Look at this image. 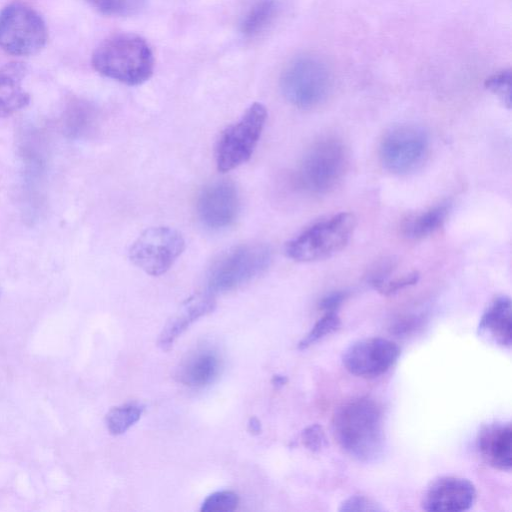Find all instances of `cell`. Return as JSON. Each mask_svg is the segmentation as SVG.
Wrapping results in <instances>:
<instances>
[{
  "label": "cell",
  "instance_id": "obj_22",
  "mask_svg": "<svg viewBox=\"0 0 512 512\" xmlns=\"http://www.w3.org/2000/svg\"><path fill=\"white\" fill-rule=\"evenodd\" d=\"M99 13L113 17H124L137 13L145 0H84Z\"/></svg>",
  "mask_w": 512,
  "mask_h": 512
},
{
  "label": "cell",
  "instance_id": "obj_14",
  "mask_svg": "<svg viewBox=\"0 0 512 512\" xmlns=\"http://www.w3.org/2000/svg\"><path fill=\"white\" fill-rule=\"evenodd\" d=\"M477 451L489 466L509 472L512 467V428L510 423L484 426L476 439Z\"/></svg>",
  "mask_w": 512,
  "mask_h": 512
},
{
  "label": "cell",
  "instance_id": "obj_5",
  "mask_svg": "<svg viewBox=\"0 0 512 512\" xmlns=\"http://www.w3.org/2000/svg\"><path fill=\"white\" fill-rule=\"evenodd\" d=\"M348 165V151L340 140H320L301 159L296 171V183L306 192L326 194L339 185Z\"/></svg>",
  "mask_w": 512,
  "mask_h": 512
},
{
  "label": "cell",
  "instance_id": "obj_11",
  "mask_svg": "<svg viewBox=\"0 0 512 512\" xmlns=\"http://www.w3.org/2000/svg\"><path fill=\"white\" fill-rule=\"evenodd\" d=\"M400 355L398 345L382 337H369L351 344L343 353L342 362L351 374L375 378L386 373Z\"/></svg>",
  "mask_w": 512,
  "mask_h": 512
},
{
  "label": "cell",
  "instance_id": "obj_27",
  "mask_svg": "<svg viewBox=\"0 0 512 512\" xmlns=\"http://www.w3.org/2000/svg\"><path fill=\"white\" fill-rule=\"evenodd\" d=\"M340 511H382L383 508L379 506L372 499L363 495H353L344 500L339 507Z\"/></svg>",
  "mask_w": 512,
  "mask_h": 512
},
{
  "label": "cell",
  "instance_id": "obj_13",
  "mask_svg": "<svg viewBox=\"0 0 512 512\" xmlns=\"http://www.w3.org/2000/svg\"><path fill=\"white\" fill-rule=\"evenodd\" d=\"M476 500L472 482L459 476H441L427 487L422 507L430 512H462L469 510Z\"/></svg>",
  "mask_w": 512,
  "mask_h": 512
},
{
  "label": "cell",
  "instance_id": "obj_16",
  "mask_svg": "<svg viewBox=\"0 0 512 512\" xmlns=\"http://www.w3.org/2000/svg\"><path fill=\"white\" fill-rule=\"evenodd\" d=\"M478 334L487 341L503 348L512 344L511 299L506 295L495 297L483 312Z\"/></svg>",
  "mask_w": 512,
  "mask_h": 512
},
{
  "label": "cell",
  "instance_id": "obj_26",
  "mask_svg": "<svg viewBox=\"0 0 512 512\" xmlns=\"http://www.w3.org/2000/svg\"><path fill=\"white\" fill-rule=\"evenodd\" d=\"M485 87L496 95L507 108L511 107L510 70H503L489 77L485 81Z\"/></svg>",
  "mask_w": 512,
  "mask_h": 512
},
{
  "label": "cell",
  "instance_id": "obj_12",
  "mask_svg": "<svg viewBox=\"0 0 512 512\" xmlns=\"http://www.w3.org/2000/svg\"><path fill=\"white\" fill-rule=\"evenodd\" d=\"M197 214L208 228L222 229L230 226L239 212V196L230 181H216L205 186L197 199Z\"/></svg>",
  "mask_w": 512,
  "mask_h": 512
},
{
  "label": "cell",
  "instance_id": "obj_1",
  "mask_svg": "<svg viewBox=\"0 0 512 512\" xmlns=\"http://www.w3.org/2000/svg\"><path fill=\"white\" fill-rule=\"evenodd\" d=\"M380 405L368 396L349 400L333 416V433L340 447L361 462L377 460L383 453L385 435Z\"/></svg>",
  "mask_w": 512,
  "mask_h": 512
},
{
  "label": "cell",
  "instance_id": "obj_10",
  "mask_svg": "<svg viewBox=\"0 0 512 512\" xmlns=\"http://www.w3.org/2000/svg\"><path fill=\"white\" fill-rule=\"evenodd\" d=\"M185 249L182 235L170 227H152L140 234L129 249V259L152 276L164 274Z\"/></svg>",
  "mask_w": 512,
  "mask_h": 512
},
{
  "label": "cell",
  "instance_id": "obj_25",
  "mask_svg": "<svg viewBox=\"0 0 512 512\" xmlns=\"http://www.w3.org/2000/svg\"><path fill=\"white\" fill-rule=\"evenodd\" d=\"M419 280V274L416 271L406 273L402 276L395 277L393 279H387L384 277L373 278L372 285L380 293L384 295H391L399 290L416 284Z\"/></svg>",
  "mask_w": 512,
  "mask_h": 512
},
{
  "label": "cell",
  "instance_id": "obj_17",
  "mask_svg": "<svg viewBox=\"0 0 512 512\" xmlns=\"http://www.w3.org/2000/svg\"><path fill=\"white\" fill-rule=\"evenodd\" d=\"M220 369L221 359L218 353L208 348H200L183 359L177 377L186 386L202 388L216 379Z\"/></svg>",
  "mask_w": 512,
  "mask_h": 512
},
{
  "label": "cell",
  "instance_id": "obj_24",
  "mask_svg": "<svg viewBox=\"0 0 512 512\" xmlns=\"http://www.w3.org/2000/svg\"><path fill=\"white\" fill-rule=\"evenodd\" d=\"M239 504V496L233 491L223 490L210 494L201 504V512H231Z\"/></svg>",
  "mask_w": 512,
  "mask_h": 512
},
{
  "label": "cell",
  "instance_id": "obj_3",
  "mask_svg": "<svg viewBox=\"0 0 512 512\" xmlns=\"http://www.w3.org/2000/svg\"><path fill=\"white\" fill-rule=\"evenodd\" d=\"M332 85V73L326 62L312 54L293 58L280 76L282 94L300 109L322 104L331 93Z\"/></svg>",
  "mask_w": 512,
  "mask_h": 512
},
{
  "label": "cell",
  "instance_id": "obj_9",
  "mask_svg": "<svg viewBox=\"0 0 512 512\" xmlns=\"http://www.w3.org/2000/svg\"><path fill=\"white\" fill-rule=\"evenodd\" d=\"M428 151L429 137L421 126L399 124L383 135L379 145V158L387 171L403 175L420 167Z\"/></svg>",
  "mask_w": 512,
  "mask_h": 512
},
{
  "label": "cell",
  "instance_id": "obj_18",
  "mask_svg": "<svg viewBox=\"0 0 512 512\" xmlns=\"http://www.w3.org/2000/svg\"><path fill=\"white\" fill-rule=\"evenodd\" d=\"M26 73L27 68L21 62L7 63L0 69V118L28 106L30 95L22 87Z\"/></svg>",
  "mask_w": 512,
  "mask_h": 512
},
{
  "label": "cell",
  "instance_id": "obj_15",
  "mask_svg": "<svg viewBox=\"0 0 512 512\" xmlns=\"http://www.w3.org/2000/svg\"><path fill=\"white\" fill-rule=\"evenodd\" d=\"M215 305L211 293H198L188 298L164 325L157 340L158 346L163 351L169 350L193 322L212 312Z\"/></svg>",
  "mask_w": 512,
  "mask_h": 512
},
{
  "label": "cell",
  "instance_id": "obj_31",
  "mask_svg": "<svg viewBox=\"0 0 512 512\" xmlns=\"http://www.w3.org/2000/svg\"><path fill=\"white\" fill-rule=\"evenodd\" d=\"M272 384L276 388H280L287 382V378L283 375H274L272 380Z\"/></svg>",
  "mask_w": 512,
  "mask_h": 512
},
{
  "label": "cell",
  "instance_id": "obj_23",
  "mask_svg": "<svg viewBox=\"0 0 512 512\" xmlns=\"http://www.w3.org/2000/svg\"><path fill=\"white\" fill-rule=\"evenodd\" d=\"M340 318L337 311H326L324 315L314 324L309 333L299 342L298 348L303 350L333 333L340 326Z\"/></svg>",
  "mask_w": 512,
  "mask_h": 512
},
{
  "label": "cell",
  "instance_id": "obj_21",
  "mask_svg": "<svg viewBox=\"0 0 512 512\" xmlns=\"http://www.w3.org/2000/svg\"><path fill=\"white\" fill-rule=\"evenodd\" d=\"M144 408L136 403H126L113 407L105 417L108 431L121 435L132 427L141 417Z\"/></svg>",
  "mask_w": 512,
  "mask_h": 512
},
{
  "label": "cell",
  "instance_id": "obj_29",
  "mask_svg": "<svg viewBox=\"0 0 512 512\" xmlns=\"http://www.w3.org/2000/svg\"><path fill=\"white\" fill-rule=\"evenodd\" d=\"M346 297V293L337 291L325 296L320 302V309L326 311H337Z\"/></svg>",
  "mask_w": 512,
  "mask_h": 512
},
{
  "label": "cell",
  "instance_id": "obj_19",
  "mask_svg": "<svg viewBox=\"0 0 512 512\" xmlns=\"http://www.w3.org/2000/svg\"><path fill=\"white\" fill-rule=\"evenodd\" d=\"M448 213V205L439 204L413 215L403 222L402 234L410 240L424 239L444 224Z\"/></svg>",
  "mask_w": 512,
  "mask_h": 512
},
{
  "label": "cell",
  "instance_id": "obj_2",
  "mask_svg": "<svg viewBox=\"0 0 512 512\" xmlns=\"http://www.w3.org/2000/svg\"><path fill=\"white\" fill-rule=\"evenodd\" d=\"M93 68L102 76L127 85L147 81L155 60L148 42L134 33H117L107 37L94 50Z\"/></svg>",
  "mask_w": 512,
  "mask_h": 512
},
{
  "label": "cell",
  "instance_id": "obj_30",
  "mask_svg": "<svg viewBox=\"0 0 512 512\" xmlns=\"http://www.w3.org/2000/svg\"><path fill=\"white\" fill-rule=\"evenodd\" d=\"M248 431L253 435L261 433V423L256 417H251L247 423Z\"/></svg>",
  "mask_w": 512,
  "mask_h": 512
},
{
  "label": "cell",
  "instance_id": "obj_6",
  "mask_svg": "<svg viewBox=\"0 0 512 512\" xmlns=\"http://www.w3.org/2000/svg\"><path fill=\"white\" fill-rule=\"evenodd\" d=\"M271 251L264 244L233 248L214 262L207 276L209 293H225L251 281L267 269Z\"/></svg>",
  "mask_w": 512,
  "mask_h": 512
},
{
  "label": "cell",
  "instance_id": "obj_28",
  "mask_svg": "<svg viewBox=\"0 0 512 512\" xmlns=\"http://www.w3.org/2000/svg\"><path fill=\"white\" fill-rule=\"evenodd\" d=\"M303 445L312 452L319 451L326 443L322 427L313 424L305 428L301 433Z\"/></svg>",
  "mask_w": 512,
  "mask_h": 512
},
{
  "label": "cell",
  "instance_id": "obj_7",
  "mask_svg": "<svg viewBox=\"0 0 512 512\" xmlns=\"http://www.w3.org/2000/svg\"><path fill=\"white\" fill-rule=\"evenodd\" d=\"M48 30L44 19L32 7L12 3L0 10V47L15 56H29L46 45Z\"/></svg>",
  "mask_w": 512,
  "mask_h": 512
},
{
  "label": "cell",
  "instance_id": "obj_20",
  "mask_svg": "<svg viewBox=\"0 0 512 512\" xmlns=\"http://www.w3.org/2000/svg\"><path fill=\"white\" fill-rule=\"evenodd\" d=\"M276 15V5L273 0L257 1L244 16L240 29L248 37H254L263 32Z\"/></svg>",
  "mask_w": 512,
  "mask_h": 512
},
{
  "label": "cell",
  "instance_id": "obj_8",
  "mask_svg": "<svg viewBox=\"0 0 512 512\" xmlns=\"http://www.w3.org/2000/svg\"><path fill=\"white\" fill-rule=\"evenodd\" d=\"M266 119V107L255 102L238 122L224 130L216 149V163L219 171H231L250 159Z\"/></svg>",
  "mask_w": 512,
  "mask_h": 512
},
{
  "label": "cell",
  "instance_id": "obj_4",
  "mask_svg": "<svg viewBox=\"0 0 512 512\" xmlns=\"http://www.w3.org/2000/svg\"><path fill=\"white\" fill-rule=\"evenodd\" d=\"M356 224L354 214L338 213L312 225L287 242L286 255L297 262H313L329 258L347 246Z\"/></svg>",
  "mask_w": 512,
  "mask_h": 512
}]
</instances>
